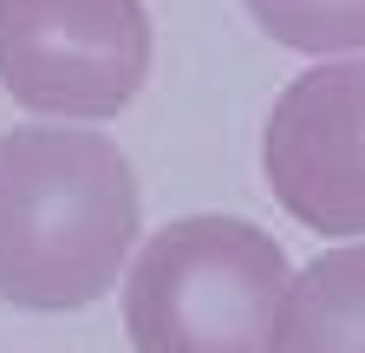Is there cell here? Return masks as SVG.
Returning <instances> with one entry per match:
<instances>
[{
    "mask_svg": "<svg viewBox=\"0 0 365 353\" xmlns=\"http://www.w3.org/2000/svg\"><path fill=\"white\" fill-rule=\"evenodd\" d=\"M248 20L294 53H359L365 46V0H242Z\"/></svg>",
    "mask_w": 365,
    "mask_h": 353,
    "instance_id": "obj_6",
    "label": "cell"
},
{
    "mask_svg": "<svg viewBox=\"0 0 365 353\" xmlns=\"http://www.w3.org/2000/svg\"><path fill=\"white\" fill-rule=\"evenodd\" d=\"M287 255L242 216H182L157 229L124 282L137 353H274Z\"/></svg>",
    "mask_w": 365,
    "mask_h": 353,
    "instance_id": "obj_2",
    "label": "cell"
},
{
    "mask_svg": "<svg viewBox=\"0 0 365 353\" xmlns=\"http://www.w3.org/2000/svg\"><path fill=\"white\" fill-rule=\"evenodd\" d=\"M130 157L91 124H20L0 138V301L33 314L91 307L137 242Z\"/></svg>",
    "mask_w": 365,
    "mask_h": 353,
    "instance_id": "obj_1",
    "label": "cell"
},
{
    "mask_svg": "<svg viewBox=\"0 0 365 353\" xmlns=\"http://www.w3.org/2000/svg\"><path fill=\"white\" fill-rule=\"evenodd\" d=\"M261 164L300 229L365 236V59L300 72L267 111Z\"/></svg>",
    "mask_w": 365,
    "mask_h": 353,
    "instance_id": "obj_4",
    "label": "cell"
},
{
    "mask_svg": "<svg viewBox=\"0 0 365 353\" xmlns=\"http://www.w3.org/2000/svg\"><path fill=\"white\" fill-rule=\"evenodd\" d=\"M274 353H365V242L307 262L287 282Z\"/></svg>",
    "mask_w": 365,
    "mask_h": 353,
    "instance_id": "obj_5",
    "label": "cell"
},
{
    "mask_svg": "<svg viewBox=\"0 0 365 353\" xmlns=\"http://www.w3.org/2000/svg\"><path fill=\"white\" fill-rule=\"evenodd\" d=\"M150 72L144 0H0V85L39 118H118Z\"/></svg>",
    "mask_w": 365,
    "mask_h": 353,
    "instance_id": "obj_3",
    "label": "cell"
}]
</instances>
